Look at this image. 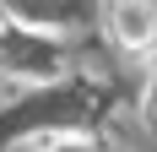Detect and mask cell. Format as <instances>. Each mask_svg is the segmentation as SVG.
<instances>
[{
    "label": "cell",
    "mask_w": 157,
    "mask_h": 152,
    "mask_svg": "<svg viewBox=\"0 0 157 152\" xmlns=\"http://www.w3.org/2000/svg\"><path fill=\"white\" fill-rule=\"evenodd\" d=\"M103 27L119 49L157 44V0H103Z\"/></svg>",
    "instance_id": "6da1fadb"
},
{
    "label": "cell",
    "mask_w": 157,
    "mask_h": 152,
    "mask_svg": "<svg viewBox=\"0 0 157 152\" xmlns=\"http://www.w3.org/2000/svg\"><path fill=\"white\" fill-rule=\"evenodd\" d=\"M0 38H6V6H0Z\"/></svg>",
    "instance_id": "7a4b0ae2"
}]
</instances>
